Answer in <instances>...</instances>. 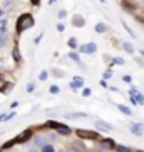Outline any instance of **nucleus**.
Masks as SVG:
<instances>
[{
    "label": "nucleus",
    "instance_id": "nucleus-10",
    "mask_svg": "<svg viewBox=\"0 0 144 152\" xmlns=\"http://www.w3.org/2000/svg\"><path fill=\"white\" fill-rule=\"evenodd\" d=\"M32 135H34V134H32V130H25V132H22V134H20V137L15 139V142H17V144H22V142H25V140H29Z\"/></svg>",
    "mask_w": 144,
    "mask_h": 152
},
{
    "label": "nucleus",
    "instance_id": "nucleus-5",
    "mask_svg": "<svg viewBox=\"0 0 144 152\" xmlns=\"http://www.w3.org/2000/svg\"><path fill=\"white\" fill-rule=\"evenodd\" d=\"M84 84H86L84 77H81V75H74V77H72V82H71L69 85H71V89H79V87H82Z\"/></svg>",
    "mask_w": 144,
    "mask_h": 152
},
{
    "label": "nucleus",
    "instance_id": "nucleus-31",
    "mask_svg": "<svg viewBox=\"0 0 144 152\" xmlns=\"http://www.w3.org/2000/svg\"><path fill=\"white\" fill-rule=\"evenodd\" d=\"M42 35H44V34H39V35L35 37V40H34V44L35 45H39V42H40V39H42Z\"/></svg>",
    "mask_w": 144,
    "mask_h": 152
},
{
    "label": "nucleus",
    "instance_id": "nucleus-7",
    "mask_svg": "<svg viewBox=\"0 0 144 152\" xmlns=\"http://www.w3.org/2000/svg\"><path fill=\"white\" fill-rule=\"evenodd\" d=\"M143 130H144V125L141 122H134V124H131V132L134 135H143Z\"/></svg>",
    "mask_w": 144,
    "mask_h": 152
},
{
    "label": "nucleus",
    "instance_id": "nucleus-29",
    "mask_svg": "<svg viewBox=\"0 0 144 152\" xmlns=\"http://www.w3.org/2000/svg\"><path fill=\"white\" fill-rule=\"evenodd\" d=\"M90 94H92V90H90V89H84V90H82V95H84V97H89Z\"/></svg>",
    "mask_w": 144,
    "mask_h": 152
},
{
    "label": "nucleus",
    "instance_id": "nucleus-8",
    "mask_svg": "<svg viewBox=\"0 0 144 152\" xmlns=\"http://www.w3.org/2000/svg\"><path fill=\"white\" fill-rule=\"evenodd\" d=\"M55 130H57L59 135H69L72 132L71 127H67V125H64V124H59L57 127H55Z\"/></svg>",
    "mask_w": 144,
    "mask_h": 152
},
{
    "label": "nucleus",
    "instance_id": "nucleus-17",
    "mask_svg": "<svg viewBox=\"0 0 144 152\" xmlns=\"http://www.w3.org/2000/svg\"><path fill=\"white\" fill-rule=\"evenodd\" d=\"M40 152H55V149H54L52 144H45V145L40 147Z\"/></svg>",
    "mask_w": 144,
    "mask_h": 152
},
{
    "label": "nucleus",
    "instance_id": "nucleus-36",
    "mask_svg": "<svg viewBox=\"0 0 144 152\" xmlns=\"http://www.w3.org/2000/svg\"><path fill=\"white\" fill-rule=\"evenodd\" d=\"M14 115H15L14 112H12V114H9V115H7V119H5V121H10V119H12V117H14Z\"/></svg>",
    "mask_w": 144,
    "mask_h": 152
},
{
    "label": "nucleus",
    "instance_id": "nucleus-4",
    "mask_svg": "<svg viewBox=\"0 0 144 152\" xmlns=\"http://www.w3.org/2000/svg\"><path fill=\"white\" fill-rule=\"evenodd\" d=\"M81 52H84L86 55H94L97 52V45H96V42H87L86 45L81 47Z\"/></svg>",
    "mask_w": 144,
    "mask_h": 152
},
{
    "label": "nucleus",
    "instance_id": "nucleus-26",
    "mask_svg": "<svg viewBox=\"0 0 144 152\" xmlns=\"http://www.w3.org/2000/svg\"><path fill=\"white\" fill-rule=\"evenodd\" d=\"M50 94H59V92H60V87H59V85H50Z\"/></svg>",
    "mask_w": 144,
    "mask_h": 152
},
{
    "label": "nucleus",
    "instance_id": "nucleus-22",
    "mask_svg": "<svg viewBox=\"0 0 144 152\" xmlns=\"http://www.w3.org/2000/svg\"><path fill=\"white\" fill-rule=\"evenodd\" d=\"M65 17H67V10H65V9H60V10L57 12V18H60V20H62V18H65Z\"/></svg>",
    "mask_w": 144,
    "mask_h": 152
},
{
    "label": "nucleus",
    "instance_id": "nucleus-19",
    "mask_svg": "<svg viewBox=\"0 0 144 152\" xmlns=\"http://www.w3.org/2000/svg\"><path fill=\"white\" fill-rule=\"evenodd\" d=\"M69 58H71V60H74V62H77V64H81V57H79V54H77V52H71V54H69Z\"/></svg>",
    "mask_w": 144,
    "mask_h": 152
},
{
    "label": "nucleus",
    "instance_id": "nucleus-42",
    "mask_svg": "<svg viewBox=\"0 0 144 152\" xmlns=\"http://www.w3.org/2000/svg\"><path fill=\"white\" fill-rule=\"evenodd\" d=\"M99 2H101V4H106V0H99Z\"/></svg>",
    "mask_w": 144,
    "mask_h": 152
},
{
    "label": "nucleus",
    "instance_id": "nucleus-40",
    "mask_svg": "<svg viewBox=\"0 0 144 152\" xmlns=\"http://www.w3.org/2000/svg\"><path fill=\"white\" fill-rule=\"evenodd\" d=\"M55 2H57V0H49V5H54Z\"/></svg>",
    "mask_w": 144,
    "mask_h": 152
},
{
    "label": "nucleus",
    "instance_id": "nucleus-18",
    "mask_svg": "<svg viewBox=\"0 0 144 152\" xmlns=\"http://www.w3.org/2000/svg\"><path fill=\"white\" fill-rule=\"evenodd\" d=\"M12 54H14V60H17V62H20V60H22V57H20V50H18V47H14V50H12Z\"/></svg>",
    "mask_w": 144,
    "mask_h": 152
},
{
    "label": "nucleus",
    "instance_id": "nucleus-39",
    "mask_svg": "<svg viewBox=\"0 0 144 152\" xmlns=\"http://www.w3.org/2000/svg\"><path fill=\"white\" fill-rule=\"evenodd\" d=\"M30 2H32L34 5H39V4H40V0H30Z\"/></svg>",
    "mask_w": 144,
    "mask_h": 152
},
{
    "label": "nucleus",
    "instance_id": "nucleus-3",
    "mask_svg": "<svg viewBox=\"0 0 144 152\" xmlns=\"http://www.w3.org/2000/svg\"><path fill=\"white\" fill-rule=\"evenodd\" d=\"M99 147L102 149V151H111V149H116L117 147V144L114 142L112 139H101L99 140Z\"/></svg>",
    "mask_w": 144,
    "mask_h": 152
},
{
    "label": "nucleus",
    "instance_id": "nucleus-32",
    "mask_svg": "<svg viewBox=\"0 0 144 152\" xmlns=\"http://www.w3.org/2000/svg\"><path fill=\"white\" fill-rule=\"evenodd\" d=\"M65 152H81V151L76 149V147H69V149H65Z\"/></svg>",
    "mask_w": 144,
    "mask_h": 152
},
{
    "label": "nucleus",
    "instance_id": "nucleus-12",
    "mask_svg": "<svg viewBox=\"0 0 144 152\" xmlns=\"http://www.w3.org/2000/svg\"><path fill=\"white\" fill-rule=\"evenodd\" d=\"M122 49L126 50L127 54H131V55H132V54H134V52H136V49H134V45L131 44V42H124V44H122Z\"/></svg>",
    "mask_w": 144,
    "mask_h": 152
},
{
    "label": "nucleus",
    "instance_id": "nucleus-25",
    "mask_svg": "<svg viewBox=\"0 0 144 152\" xmlns=\"http://www.w3.org/2000/svg\"><path fill=\"white\" fill-rule=\"evenodd\" d=\"M5 44H7V34L0 32V47H5Z\"/></svg>",
    "mask_w": 144,
    "mask_h": 152
},
{
    "label": "nucleus",
    "instance_id": "nucleus-27",
    "mask_svg": "<svg viewBox=\"0 0 144 152\" xmlns=\"http://www.w3.org/2000/svg\"><path fill=\"white\" fill-rule=\"evenodd\" d=\"M112 64H116V65H122V64H124V60H122L121 57H114L112 58Z\"/></svg>",
    "mask_w": 144,
    "mask_h": 152
},
{
    "label": "nucleus",
    "instance_id": "nucleus-9",
    "mask_svg": "<svg viewBox=\"0 0 144 152\" xmlns=\"http://www.w3.org/2000/svg\"><path fill=\"white\" fill-rule=\"evenodd\" d=\"M96 127L99 130H104V132H109V130H112V125L107 124V122H104V121H97L96 122Z\"/></svg>",
    "mask_w": 144,
    "mask_h": 152
},
{
    "label": "nucleus",
    "instance_id": "nucleus-37",
    "mask_svg": "<svg viewBox=\"0 0 144 152\" xmlns=\"http://www.w3.org/2000/svg\"><path fill=\"white\" fill-rule=\"evenodd\" d=\"M5 119H7V115H5V114H0V122L5 121Z\"/></svg>",
    "mask_w": 144,
    "mask_h": 152
},
{
    "label": "nucleus",
    "instance_id": "nucleus-24",
    "mask_svg": "<svg viewBox=\"0 0 144 152\" xmlns=\"http://www.w3.org/2000/svg\"><path fill=\"white\" fill-rule=\"evenodd\" d=\"M116 151L117 152H132V151H131V147H127V145H117Z\"/></svg>",
    "mask_w": 144,
    "mask_h": 152
},
{
    "label": "nucleus",
    "instance_id": "nucleus-43",
    "mask_svg": "<svg viewBox=\"0 0 144 152\" xmlns=\"http://www.w3.org/2000/svg\"><path fill=\"white\" fill-rule=\"evenodd\" d=\"M136 152H143V151H136Z\"/></svg>",
    "mask_w": 144,
    "mask_h": 152
},
{
    "label": "nucleus",
    "instance_id": "nucleus-38",
    "mask_svg": "<svg viewBox=\"0 0 144 152\" xmlns=\"http://www.w3.org/2000/svg\"><path fill=\"white\" fill-rule=\"evenodd\" d=\"M101 85H102V87H109L107 82H106V80H101Z\"/></svg>",
    "mask_w": 144,
    "mask_h": 152
},
{
    "label": "nucleus",
    "instance_id": "nucleus-13",
    "mask_svg": "<svg viewBox=\"0 0 144 152\" xmlns=\"http://www.w3.org/2000/svg\"><path fill=\"white\" fill-rule=\"evenodd\" d=\"M87 117V114H82V112H76V114H65V119H84Z\"/></svg>",
    "mask_w": 144,
    "mask_h": 152
},
{
    "label": "nucleus",
    "instance_id": "nucleus-34",
    "mask_svg": "<svg viewBox=\"0 0 144 152\" xmlns=\"http://www.w3.org/2000/svg\"><path fill=\"white\" fill-rule=\"evenodd\" d=\"M109 77H112V72L111 70H107L106 74H104V79H109Z\"/></svg>",
    "mask_w": 144,
    "mask_h": 152
},
{
    "label": "nucleus",
    "instance_id": "nucleus-16",
    "mask_svg": "<svg viewBox=\"0 0 144 152\" xmlns=\"http://www.w3.org/2000/svg\"><path fill=\"white\" fill-rule=\"evenodd\" d=\"M72 23H74L76 27H82V25H84V18H82L81 15H76L74 20H72Z\"/></svg>",
    "mask_w": 144,
    "mask_h": 152
},
{
    "label": "nucleus",
    "instance_id": "nucleus-21",
    "mask_svg": "<svg viewBox=\"0 0 144 152\" xmlns=\"http://www.w3.org/2000/svg\"><path fill=\"white\" fill-rule=\"evenodd\" d=\"M47 79H49V72H47V70H42L40 74H39V80L44 82V80H47Z\"/></svg>",
    "mask_w": 144,
    "mask_h": 152
},
{
    "label": "nucleus",
    "instance_id": "nucleus-6",
    "mask_svg": "<svg viewBox=\"0 0 144 152\" xmlns=\"http://www.w3.org/2000/svg\"><path fill=\"white\" fill-rule=\"evenodd\" d=\"M129 95H131V97H134V99H136V102L139 104V105H143V104H144V94L137 92V90H136L134 87H132V89L129 90Z\"/></svg>",
    "mask_w": 144,
    "mask_h": 152
},
{
    "label": "nucleus",
    "instance_id": "nucleus-1",
    "mask_svg": "<svg viewBox=\"0 0 144 152\" xmlns=\"http://www.w3.org/2000/svg\"><path fill=\"white\" fill-rule=\"evenodd\" d=\"M34 23H35V20H34V17L30 14H22L18 17L17 23H15V30H17V34H20V32L27 30V28H32Z\"/></svg>",
    "mask_w": 144,
    "mask_h": 152
},
{
    "label": "nucleus",
    "instance_id": "nucleus-44",
    "mask_svg": "<svg viewBox=\"0 0 144 152\" xmlns=\"http://www.w3.org/2000/svg\"><path fill=\"white\" fill-rule=\"evenodd\" d=\"M141 2H144V0H141Z\"/></svg>",
    "mask_w": 144,
    "mask_h": 152
},
{
    "label": "nucleus",
    "instance_id": "nucleus-33",
    "mask_svg": "<svg viewBox=\"0 0 144 152\" xmlns=\"http://www.w3.org/2000/svg\"><path fill=\"white\" fill-rule=\"evenodd\" d=\"M34 89H35V85H34V84H29L27 85V92H32Z\"/></svg>",
    "mask_w": 144,
    "mask_h": 152
},
{
    "label": "nucleus",
    "instance_id": "nucleus-28",
    "mask_svg": "<svg viewBox=\"0 0 144 152\" xmlns=\"http://www.w3.org/2000/svg\"><path fill=\"white\" fill-rule=\"evenodd\" d=\"M55 28H57V32H59V34H62V32L65 30V27H64V23H57V27H55Z\"/></svg>",
    "mask_w": 144,
    "mask_h": 152
},
{
    "label": "nucleus",
    "instance_id": "nucleus-11",
    "mask_svg": "<svg viewBox=\"0 0 144 152\" xmlns=\"http://www.w3.org/2000/svg\"><path fill=\"white\" fill-rule=\"evenodd\" d=\"M94 30L97 32V34H106V32L109 30V27H107V23H104V22H97L94 25Z\"/></svg>",
    "mask_w": 144,
    "mask_h": 152
},
{
    "label": "nucleus",
    "instance_id": "nucleus-41",
    "mask_svg": "<svg viewBox=\"0 0 144 152\" xmlns=\"http://www.w3.org/2000/svg\"><path fill=\"white\" fill-rule=\"evenodd\" d=\"M139 55H143V57H144V49H139Z\"/></svg>",
    "mask_w": 144,
    "mask_h": 152
},
{
    "label": "nucleus",
    "instance_id": "nucleus-20",
    "mask_svg": "<svg viewBox=\"0 0 144 152\" xmlns=\"http://www.w3.org/2000/svg\"><path fill=\"white\" fill-rule=\"evenodd\" d=\"M67 45H69V47H71L72 50H76V49H77V40H76V39H74V37H71V39H69V40H67Z\"/></svg>",
    "mask_w": 144,
    "mask_h": 152
},
{
    "label": "nucleus",
    "instance_id": "nucleus-2",
    "mask_svg": "<svg viewBox=\"0 0 144 152\" xmlns=\"http://www.w3.org/2000/svg\"><path fill=\"white\" fill-rule=\"evenodd\" d=\"M76 134L79 135L81 139H92V140L99 137V134H97V132H94V130H84V129H77Z\"/></svg>",
    "mask_w": 144,
    "mask_h": 152
},
{
    "label": "nucleus",
    "instance_id": "nucleus-30",
    "mask_svg": "<svg viewBox=\"0 0 144 152\" xmlns=\"http://www.w3.org/2000/svg\"><path fill=\"white\" fill-rule=\"evenodd\" d=\"M122 80L126 82V84H131V82H132V77H131V75H124V77H122Z\"/></svg>",
    "mask_w": 144,
    "mask_h": 152
},
{
    "label": "nucleus",
    "instance_id": "nucleus-35",
    "mask_svg": "<svg viewBox=\"0 0 144 152\" xmlns=\"http://www.w3.org/2000/svg\"><path fill=\"white\" fill-rule=\"evenodd\" d=\"M0 25H7V18H0Z\"/></svg>",
    "mask_w": 144,
    "mask_h": 152
},
{
    "label": "nucleus",
    "instance_id": "nucleus-15",
    "mask_svg": "<svg viewBox=\"0 0 144 152\" xmlns=\"http://www.w3.org/2000/svg\"><path fill=\"white\" fill-rule=\"evenodd\" d=\"M34 144H35V145H39V147H42V145H45V144H47V140H45L42 135H35V139H34Z\"/></svg>",
    "mask_w": 144,
    "mask_h": 152
},
{
    "label": "nucleus",
    "instance_id": "nucleus-14",
    "mask_svg": "<svg viewBox=\"0 0 144 152\" xmlns=\"http://www.w3.org/2000/svg\"><path fill=\"white\" fill-rule=\"evenodd\" d=\"M117 109H119L122 114H126V115H132V110H131L129 107H126L124 104H117Z\"/></svg>",
    "mask_w": 144,
    "mask_h": 152
},
{
    "label": "nucleus",
    "instance_id": "nucleus-23",
    "mask_svg": "<svg viewBox=\"0 0 144 152\" xmlns=\"http://www.w3.org/2000/svg\"><path fill=\"white\" fill-rule=\"evenodd\" d=\"M122 25H124V28H126V32H127V34H129V35L132 37V39H136V34H134L132 30H131V28H129V25H127V23L124 22V20H122Z\"/></svg>",
    "mask_w": 144,
    "mask_h": 152
}]
</instances>
